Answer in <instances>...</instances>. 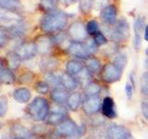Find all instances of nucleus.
<instances>
[{
  "mask_svg": "<svg viewBox=\"0 0 148 139\" xmlns=\"http://www.w3.org/2000/svg\"><path fill=\"white\" fill-rule=\"evenodd\" d=\"M68 21L67 14L61 10H52L42 18L41 29L45 32H54L62 30Z\"/></svg>",
  "mask_w": 148,
  "mask_h": 139,
  "instance_id": "obj_1",
  "label": "nucleus"
},
{
  "mask_svg": "<svg viewBox=\"0 0 148 139\" xmlns=\"http://www.w3.org/2000/svg\"><path fill=\"white\" fill-rule=\"evenodd\" d=\"M49 103L46 98L37 96L28 106V113L35 122H42L49 116Z\"/></svg>",
  "mask_w": 148,
  "mask_h": 139,
  "instance_id": "obj_2",
  "label": "nucleus"
},
{
  "mask_svg": "<svg viewBox=\"0 0 148 139\" xmlns=\"http://www.w3.org/2000/svg\"><path fill=\"white\" fill-rule=\"evenodd\" d=\"M97 45L94 42L91 41V43L85 44L83 42H75L71 43L69 45L68 51L72 57L80 58V59H88L90 57L96 52Z\"/></svg>",
  "mask_w": 148,
  "mask_h": 139,
  "instance_id": "obj_3",
  "label": "nucleus"
},
{
  "mask_svg": "<svg viewBox=\"0 0 148 139\" xmlns=\"http://www.w3.org/2000/svg\"><path fill=\"white\" fill-rule=\"evenodd\" d=\"M101 76L106 83H113L120 80L122 76V70L114 63H108L102 68Z\"/></svg>",
  "mask_w": 148,
  "mask_h": 139,
  "instance_id": "obj_4",
  "label": "nucleus"
},
{
  "mask_svg": "<svg viewBox=\"0 0 148 139\" xmlns=\"http://www.w3.org/2000/svg\"><path fill=\"white\" fill-rule=\"evenodd\" d=\"M130 36V26L125 20H119L115 23V26L110 32L111 39L115 42H121Z\"/></svg>",
  "mask_w": 148,
  "mask_h": 139,
  "instance_id": "obj_5",
  "label": "nucleus"
},
{
  "mask_svg": "<svg viewBox=\"0 0 148 139\" xmlns=\"http://www.w3.org/2000/svg\"><path fill=\"white\" fill-rule=\"evenodd\" d=\"M102 101L99 96H86L82 100V109L87 115H94L102 109Z\"/></svg>",
  "mask_w": 148,
  "mask_h": 139,
  "instance_id": "obj_6",
  "label": "nucleus"
},
{
  "mask_svg": "<svg viewBox=\"0 0 148 139\" xmlns=\"http://www.w3.org/2000/svg\"><path fill=\"white\" fill-rule=\"evenodd\" d=\"M108 139H132V133L129 130L119 124L111 123L106 129Z\"/></svg>",
  "mask_w": 148,
  "mask_h": 139,
  "instance_id": "obj_7",
  "label": "nucleus"
},
{
  "mask_svg": "<svg viewBox=\"0 0 148 139\" xmlns=\"http://www.w3.org/2000/svg\"><path fill=\"white\" fill-rule=\"evenodd\" d=\"M78 127L79 126L74 120L71 119H67L66 120H64L63 122H61L56 127L55 132L57 133L60 137L67 138L75 133V132L78 130Z\"/></svg>",
  "mask_w": 148,
  "mask_h": 139,
  "instance_id": "obj_8",
  "label": "nucleus"
},
{
  "mask_svg": "<svg viewBox=\"0 0 148 139\" xmlns=\"http://www.w3.org/2000/svg\"><path fill=\"white\" fill-rule=\"evenodd\" d=\"M69 35L75 42H82L87 38L88 32L85 25L81 21H75L69 29Z\"/></svg>",
  "mask_w": 148,
  "mask_h": 139,
  "instance_id": "obj_9",
  "label": "nucleus"
},
{
  "mask_svg": "<svg viewBox=\"0 0 148 139\" xmlns=\"http://www.w3.org/2000/svg\"><path fill=\"white\" fill-rule=\"evenodd\" d=\"M15 52L20 56L21 60H28L34 57L38 53L35 43L27 42V43L21 44L15 49Z\"/></svg>",
  "mask_w": 148,
  "mask_h": 139,
  "instance_id": "obj_10",
  "label": "nucleus"
},
{
  "mask_svg": "<svg viewBox=\"0 0 148 139\" xmlns=\"http://www.w3.org/2000/svg\"><path fill=\"white\" fill-rule=\"evenodd\" d=\"M68 112L66 109L62 106L58 105V108H56L52 110V112L49 114L47 117V124L49 125H56L58 126L64 120H67Z\"/></svg>",
  "mask_w": 148,
  "mask_h": 139,
  "instance_id": "obj_11",
  "label": "nucleus"
},
{
  "mask_svg": "<svg viewBox=\"0 0 148 139\" xmlns=\"http://www.w3.org/2000/svg\"><path fill=\"white\" fill-rule=\"evenodd\" d=\"M143 28H145V21L142 17H138L135 20L133 26V46L137 51L140 49L142 45V34Z\"/></svg>",
  "mask_w": 148,
  "mask_h": 139,
  "instance_id": "obj_12",
  "label": "nucleus"
},
{
  "mask_svg": "<svg viewBox=\"0 0 148 139\" xmlns=\"http://www.w3.org/2000/svg\"><path fill=\"white\" fill-rule=\"evenodd\" d=\"M68 90L65 89L62 86L55 87L50 93L51 99L54 101V103L59 106H63L64 104H67V100L69 97Z\"/></svg>",
  "mask_w": 148,
  "mask_h": 139,
  "instance_id": "obj_13",
  "label": "nucleus"
},
{
  "mask_svg": "<svg viewBox=\"0 0 148 139\" xmlns=\"http://www.w3.org/2000/svg\"><path fill=\"white\" fill-rule=\"evenodd\" d=\"M101 110L105 117L108 119H114L117 117L115 102H114V99L110 96H106L103 99Z\"/></svg>",
  "mask_w": 148,
  "mask_h": 139,
  "instance_id": "obj_14",
  "label": "nucleus"
},
{
  "mask_svg": "<svg viewBox=\"0 0 148 139\" xmlns=\"http://www.w3.org/2000/svg\"><path fill=\"white\" fill-rule=\"evenodd\" d=\"M101 19L106 23L113 25L117 22V8L114 5H108L104 9H102L100 14Z\"/></svg>",
  "mask_w": 148,
  "mask_h": 139,
  "instance_id": "obj_15",
  "label": "nucleus"
},
{
  "mask_svg": "<svg viewBox=\"0 0 148 139\" xmlns=\"http://www.w3.org/2000/svg\"><path fill=\"white\" fill-rule=\"evenodd\" d=\"M59 77H60V85L68 91L75 90L79 86V82L77 79L74 76L71 75V74H69L68 72L60 73Z\"/></svg>",
  "mask_w": 148,
  "mask_h": 139,
  "instance_id": "obj_16",
  "label": "nucleus"
},
{
  "mask_svg": "<svg viewBox=\"0 0 148 139\" xmlns=\"http://www.w3.org/2000/svg\"><path fill=\"white\" fill-rule=\"evenodd\" d=\"M0 21H1L2 25L4 23H7L8 24V27H10L16 23L20 22L21 17L18 15V14L14 13L12 11H9L8 9H3L1 10V15H0Z\"/></svg>",
  "mask_w": 148,
  "mask_h": 139,
  "instance_id": "obj_17",
  "label": "nucleus"
},
{
  "mask_svg": "<svg viewBox=\"0 0 148 139\" xmlns=\"http://www.w3.org/2000/svg\"><path fill=\"white\" fill-rule=\"evenodd\" d=\"M10 131L14 136V138L31 139L32 137V133L30 130L21 124H13Z\"/></svg>",
  "mask_w": 148,
  "mask_h": 139,
  "instance_id": "obj_18",
  "label": "nucleus"
},
{
  "mask_svg": "<svg viewBox=\"0 0 148 139\" xmlns=\"http://www.w3.org/2000/svg\"><path fill=\"white\" fill-rule=\"evenodd\" d=\"M32 97V93L30 89L26 87H20L13 92V98L18 103H27Z\"/></svg>",
  "mask_w": 148,
  "mask_h": 139,
  "instance_id": "obj_19",
  "label": "nucleus"
},
{
  "mask_svg": "<svg viewBox=\"0 0 148 139\" xmlns=\"http://www.w3.org/2000/svg\"><path fill=\"white\" fill-rule=\"evenodd\" d=\"M66 72H68L69 74H71L72 76H77L79 75L83 70H84V67H83V64L79 61L77 59H71L66 63Z\"/></svg>",
  "mask_w": 148,
  "mask_h": 139,
  "instance_id": "obj_20",
  "label": "nucleus"
},
{
  "mask_svg": "<svg viewBox=\"0 0 148 139\" xmlns=\"http://www.w3.org/2000/svg\"><path fill=\"white\" fill-rule=\"evenodd\" d=\"M38 52L41 54H48L52 48V40L46 36H41L35 42Z\"/></svg>",
  "mask_w": 148,
  "mask_h": 139,
  "instance_id": "obj_21",
  "label": "nucleus"
},
{
  "mask_svg": "<svg viewBox=\"0 0 148 139\" xmlns=\"http://www.w3.org/2000/svg\"><path fill=\"white\" fill-rule=\"evenodd\" d=\"M0 80H1V83L5 85H11L16 81V76L13 71L8 67H4L3 63L0 68Z\"/></svg>",
  "mask_w": 148,
  "mask_h": 139,
  "instance_id": "obj_22",
  "label": "nucleus"
},
{
  "mask_svg": "<svg viewBox=\"0 0 148 139\" xmlns=\"http://www.w3.org/2000/svg\"><path fill=\"white\" fill-rule=\"evenodd\" d=\"M82 104V99L80 93L73 92L71 94H69L67 100V106L69 109L72 111H77Z\"/></svg>",
  "mask_w": 148,
  "mask_h": 139,
  "instance_id": "obj_23",
  "label": "nucleus"
},
{
  "mask_svg": "<svg viewBox=\"0 0 148 139\" xmlns=\"http://www.w3.org/2000/svg\"><path fill=\"white\" fill-rule=\"evenodd\" d=\"M58 66V61L57 59H55L53 58H44L40 63L41 70L45 73L48 72H53L54 70L57 68Z\"/></svg>",
  "mask_w": 148,
  "mask_h": 139,
  "instance_id": "obj_24",
  "label": "nucleus"
},
{
  "mask_svg": "<svg viewBox=\"0 0 148 139\" xmlns=\"http://www.w3.org/2000/svg\"><path fill=\"white\" fill-rule=\"evenodd\" d=\"M7 62L8 68H10L11 70H17L21 65V58L15 51L14 52H9L7 55Z\"/></svg>",
  "mask_w": 148,
  "mask_h": 139,
  "instance_id": "obj_25",
  "label": "nucleus"
},
{
  "mask_svg": "<svg viewBox=\"0 0 148 139\" xmlns=\"http://www.w3.org/2000/svg\"><path fill=\"white\" fill-rule=\"evenodd\" d=\"M87 70L91 73H97L99 72L101 70V62L98 58H90L87 59Z\"/></svg>",
  "mask_w": 148,
  "mask_h": 139,
  "instance_id": "obj_26",
  "label": "nucleus"
},
{
  "mask_svg": "<svg viewBox=\"0 0 148 139\" xmlns=\"http://www.w3.org/2000/svg\"><path fill=\"white\" fill-rule=\"evenodd\" d=\"M101 92V86L98 83L90 82L84 86V93L86 96H99Z\"/></svg>",
  "mask_w": 148,
  "mask_h": 139,
  "instance_id": "obj_27",
  "label": "nucleus"
},
{
  "mask_svg": "<svg viewBox=\"0 0 148 139\" xmlns=\"http://www.w3.org/2000/svg\"><path fill=\"white\" fill-rule=\"evenodd\" d=\"M45 82L47 83L49 85H52L54 87L61 86V85H60L59 75H57V74H55L54 72L45 73Z\"/></svg>",
  "mask_w": 148,
  "mask_h": 139,
  "instance_id": "obj_28",
  "label": "nucleus"
},
{
  "mask_svg": "<svg viewBox=\"0 0 148 139\" xmlns=\"http://www.w3.org/2000/svg\"><path fill=\"white\" fill-rule=\"evenodd\" d=\"M127 61H128L127 55L120 53L115 57V58L113 60V63L116 65V66H118L119 69H121L123 71V69L126 67V65H127Z\"/></svg>",
  "mask_w": 148,
  "mask_h": 139,
  "instance_id": "obj_29",
  "label": "nucleus"
},
{
  "mask_svg": "<svg viewBox=\"0 0 148 139\" xmlns=\"http://www.w3.org/2000/svg\"><path fill=\"white\" fill-rule=\"evenodd\" d=\"M0 6L3 9H14L20 6V0H0Z\"/></svg>",
  "mask_w": 148,
  "mask_h": 139,
  "instance_id": "obj_30",
  "label": "nucleus"
},
{
  "mask_svg": "<svg viewBox=\"0 0 148 139\" xmlns=\"http://www.w3.org/2000/svg\"><path fill=\"white\" fill-rule=\"evenodd\" d=\"M50 85L45 81L38 82L34 86V89L37 93H39L41 95H45L46 93H48Z\"/></svg>",
  "mask_w": 148,
  "mask_h": 139,
  "instance_id": "obj_31",
  "label": "nucleus"
},
{
  "mask_svg": "<svg viewBox=\"0 0 148 139\" xmlns=\"http://www.w3.org/2000/svg\"><path fill=\"white\" fill-rule=\"evenodd\" d=\"M86 29H87L88 34L94 35V36L96 34H98V32H100L99 31V25H98V23H97L96 21H94V20L88 22V24L86 26Z\"/></svg>",
  "mask_w": 148,
  "mask_h": 139,
  "instance_id": "obj_32",
  "label": "nucleus"
},
{
  "mask_svg": "<svg viewBox=\"0 0 148 139\" xmlns=\"http://www.w3.org/2000/svg\"><path fill=\"white\" fill-rule=\"evenodd\" d=\"M94 7V0H80V8L82 12L88 14Z\"/></svg>",
  "mask_w": 148,
  "mask_h": 139,
  "instance_id": "obj_33",
  "label": "nucleus"
},
{
  "mask_svg": "<svg viewBox=\"0 0 148 139\" xmlns=\"http://www.w3.org/2000/svg\"><path fill=\"white\" fill-rule=\"evenodd\" d=\"M141 93L145 96H148V72L143 74L141 79Z\"/></svg>",
  "mask_w": 148,
  "mask_h": 139,
  "instance_id": "obj_34",
  "label": "nucleus"
},
{
  "mask_svg": "<svg viewBox=\"0 0 148 139\" xmlns=\"http://www.w3.org/2000/svg\"><path fill=\"white\" fill-rule=\"evenodd\" d=\"M56 5H57V0H41V6L45 10L48 11L55 10Z\"/></svg>",
  "mask_w": 148,
  "mask_h": 139,
  "instance_id": "obj_35",
  "label": "nucleus"
},
{
  "mask_svg": "<svg viewBox=\"0 0 148 139\" xmlns=\"http://www.w3.org/2000/svg\"><path fill=\"white\" fill-rule=\"evenodd\" d=\"M94 42L96 44V45H106L108 44V39L105 36V34H102L101 32H99L98 34H96L94 37Z\"/></svg>",
  "mask_w": 148,
  "mask_h": 139,
  "instance_id": "obj_36",
  "label": "nucleus"
},
{
  "mask_svg": "<svg viewBox=\"0 0 148 139\" xmlns=\"http://www.w3.org/2000/svg\"><path fill=\"white\" fill-rule=\"evenodd\" d=\"M8 109V103L7 97L1 96L0 97V117H4L6 115Z\"/></svg>",
  "mask_w": 148,
  "mask_h": 139,
  "instance_id": "obj_37",
  "label": "nucleus"
},
{
  "mask_svg": "<svg viewBox=\"0 0 148 139\" xmlns=\"http://www.w3.org/2000/svg\"><path fill=\"white\" fill-rule=\"evenodd\" d=\"M34 74L31 72H28L20 76V78H18V83H29L34 80Z\"/></svg>",
  "mask_w": 148,
  "mask_h": 139,
  "instance_id": "obj_38",
  "label": "nucleus"
},
{
  "mask_svg": "<svg viewBox=\"0 0 148 139\" xmlns=\"http://www.w3.org/2000/svg\"><path fill=\"white\" fill-rule=\"evenodd\" d=\"M85 132H86V126H85L84 124H82L81 126L78 127V130L75 132V133L72 134L71 136L67 137L66 139H79L80 137L84 136Z\"/></svg>",
  "mask_w": 148,
  "mask_h": 139,
  "instance_id": "obj_39",
  "label": "nucleus"
},
{
  "mask_svg": "<svg viewBox=\"0 0 148 139\" xmlns=\"http://www.w3.org/2000/svg\"><path fill=\"white\" fill-rule=\"evenodd\" d=\"M8 30H5V27H1V31H0V45L1 47L8 43Z\"/></svg>",
  "mask_w": 148,
  "mask_h": 139,
  "instance_id": "obj_40",
  "label": "nucleus"
},
{
  "mask_svg": "<svg viewBox=\"0 0 148 139\" xmlns=\"http://www.w3.org/2000/svg\"><path fill=\"white\" fill-rule=\"evenodd\" d=\"M134 86L131 82L126 83L125 85V94H126V96L128 99H131L132 96H133V92H134Z\"/></svg>",
  "mask_w": 148,
  "mask_h": 139,
  "instance_id": "obj_41",
  "label": "nucleus"
},
{
  "mask_svg": "<svg viewBox=\"0 0 148 139\" xmlns=\"http://www.w3.org/2000/svg\"><path fill=\"white\" fill-rule=\"evenodd\" d=\"M108 0H94V7L95 8L104 9L106 7H108Z\"/></svg>",
  "mask_w": 148,
  "mask_h": 139,
  "instance_id": "obj_42",
  "label": "nucleus"
},
{
  "mask_svg": "<svg viewBox=\"0 0 148 139\" xmlns=\"http://www.w3.org/2000/svg\"><path fill=\"white\" fill-rule=\"evenodd\" d=\"M141 110H142L143 116L145 117V119L148 122V102H145V101L142 102V104H141Z\"/></svg>",
  "mask_w": 148,
  "mask_h": 139,
  "instance_id": "obj_43",
  "label": "nucleus"
},
{
  "mask_svg": "<svg viewBox=\"0 0 148 139\" xmlns=\"http://www.w3.org/2000/svg\"><path fill=\"white\" fill-rule=\"evenodd\" d=\"M45 126H43V125H36V126H34V133H37V132H45Z\"/></svg>",
  "mask_w": 148,
  "mask_h": 139,
  "instance_id": "obj_44",
  "label": "nucleus"
},
{
  "mask_svg": "<svg viewBox=\"0 0 148 139\" xmlns=\"http://www.w3.org/2000/svg\"><path fill=\"white\" fill-rule=\"evenodd\" d=\"M145 39L148 42V25L145 26Z\"/></svg>",
  "mask_w": 148,
  "mask_h": 139,
  "instance_id": "obj_45",
  "label": "nucleus"
},
{
  "mask_svg": "<svg viewBox=\"0 0 148 139\" xmlns=\"http://www.w3.org/2000/svg\"><path fill=\"white\" fill-rule=\"evenodd\" d=\"M76 0H63V2L64 3H66V4H69V3H73V2H75Z\"/></svg>",
  "mask_w": 148,
  "mask_h": 139,
  "instance_id": "obj_46",
  "label": "nucleus"
},
{
  "mask_svg": "<svg viewBox=\"0 0 148 139\" xmlns=\"http://www.w3.org/2000/svg\"><path fill=\"white\" fill-rule=\"evenodd\" d=\"M145 65H146V66H148V58L145 60Z\"/></svg>",
  "mask_w": 148,
  "mask_h": 139,
  "instance_id": "obj_47",
  "label": "nucleus"
},
{
  "mask_svg": "<svg viewBox=\"0 0 148 139\" xmlns=\"http://www.w3.org/2000/svg\"><path fill=\"white\" fill-rule=\"evenodd\" d=\"M145 53H146V55H147V56H148V48H147V49H146V51H145Z\"/></svg>",
  "mask_w": 148,
  "mask_h": 139,
  "instance_id": "obj_48",
  "label": "nucleus"
},
{
  "mask_svg": "<svg viewBox=\"0 0 148 139\" xmlns=\"http://www.w3.org/2000/svg\"><path fill=\"white\" fill-rule=\"evenodd\" d=\"M13 139H18V138H13Z\"/></svg>",
  "mask_w": 148,
  "mask_h": 139,
  "instance_id": "obj_49",
  "label": "nucleus"
}]
</instances>
